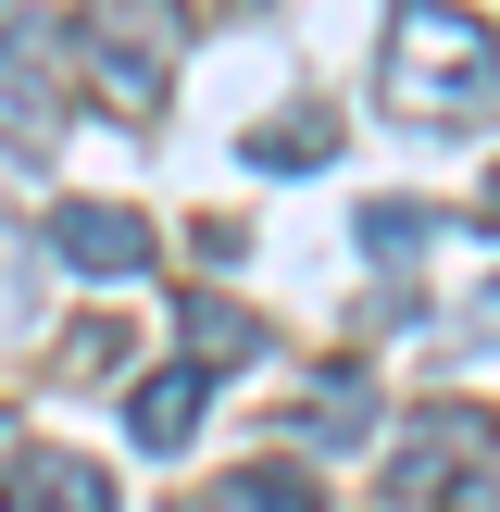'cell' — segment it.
Here are the masks:
<instances>
[{
	"label": "cell",
	"mask_w": 500,
	"mask_h": 512,
	"mask_svg": "<svg viewBox=\"0 0 500 512\" xmlns=\"http://www.w3.org/2000/svg\"><path fill=\"white\" fill-rule=\"evenodd\" d=\"M175 50H188V13L175 0H88V88L113 113H163Z\"/></svg>",
	"instance_id": "2"
},
{
	"label": "cell",
	"mask_w": 500,
	"mask_h": 512,
	"mask_svg": "<svg viewBox=\"0 0 500 512\" xmlns=\"http://www.w3.org/2000/svg\"><path fill=\"white\" fill-rule=\"evenodd\" d=\"M425 238H438L425 200H363V213H350V250H363V263H413Z\"/></svg>",
	"instance_id": "9"
},
{
	"label": "cell",
	"mask_w": 500,
	"mask_h": 512,
	"mask_svg": "<svg viewBox=\"0 0 500 512\" xmlns=\"http://www.w3.org/2000/svg\"><path fill=\"white\" fill-rule=\"evenodd\" d=\"M388 100L413 125H475V113H500V38H488V13H463V0H400L388 13Z\"/></svg>",
	"instance_id": "1"
},
{
	"label": "cell",
	"mask_w": 500,
	"mask_h": 512,
	"mask_svg": "<svg viewBox=\"0 0 500 512\" xmlns=\"http://www.w3.org/2000/svg\"><path fill=\"white\" fill-rule=\"evenodd\" d=\"M50 250H63L75 275H150V213H125V200H63V213H50Z\"/></svg>",
	"instance_id": "4"
},
{
	"label": "cell",
	"mask_w": 500,
	"mask_h": 512,
	"mask_svg": "<svg viewBox=\"0 0 500 512\" xmlns=\"http://www.w3.org/2000/svg\"><path fill=\"white\" fill-rule=\"evenodd\" d=\"M225 512H325V488L300 463H250V475H225Z\"/></svg>",
	"instance_id": "11"
},
{
	"label": "cell",
	"mask_w": 500,
	"mask_h": 512,
	"mask_svg": "<svg viewBox=\"0 0 500 512\" xmlns=\"http://www.w3.org/2000/svg\"><path fill=\"white\" fill-rule=\"evenodd\" d=\"M63 75H75V38L50 13L0 25V138H63Z\"/></svg>",
	"instance_id": "3"
},
{
	"label": "cell",
	"mask_w": 500,
	"mask_h": 512,
	"mask_svg": "<svg viewBox=\"0 0 500 512\" xmlns=\"http://www.w3.org/2000/svg\"><path fill=\"white\" fill-rule=\"evenodd\" d=\"M25 512H113L100 463H25Z\"/></svg>",
	"instance_id": "10"
},
{
	"label": "cell",
	"mask_w": 500,
	"mask_h": 512,
	"mask_svg": "<svg viewBox=\"0 0 500 512\" xmlns=\"http://www.w3.org/2000/svg\"><path fill=\"white\" fill-rule=\"evenodd\" d=\"M438 512H500V475H463V488H438Z\"/></svg>",
	"instance_id": "12"
},
{
	"label": "cell",
	"mask_w": 500,
	"mask_h": 512,
	"mask_svg": "<svg viewBox=\"0 0 500 512\" xmlns=\"http://www.w3.org/2000/svg\"><path fill=\"white\" fill-rule=\"evenodd\" d=\"M288 425H300V438H313V450H350V438H375V375H350V363H325L313 388L288 400Z\"/></svg>",
	"instance_id": "6"
},
{
	"label": "cell",
	"mask_w": 500,
	"mask_h": 512,
	"mask_svg": "<svg viewBox=\"0 0 500 512\" xmlns=\"http://www.w3.org/2000/svg\"><path fill=\"white\" fill-rule=\"evenodd\" d=\"M325 150H338V113H313V100H300V113L250 125V138H238V163H250V175H313Z\"/></svg>",
	"instance_id": "8"
},
{
	"label": "cell",
	"mask_w": 500,
	"mask_h": 512,
	"mask_svg": "<svg viewBox=\"0 0 500 512\" xmlns=\"http://www.w3.org/2000/svg\"><path fill=\"white\" fill-rule=\"evenodd\" d=\"M488 213H500V175H488Z\"/></svg>",
	"instance_id": "13"
},
{
	"label": "cell",
	"mask_w": 500,
	"mask_h": 512,
	"mask_svg": "<svg viewBox=\"0 0 500 512\" xmlns=\"http://www.w3.org/2000/svg\"><path fill=\"white\" fill-rule=\"evenodd\" d=\"M175 338H188L200 375H225V363H250V350H263V325H250L225 288H175Z\"/></svg>",
	"instance_id": "7"
},
{
	"label": "cell",
	"mask_w": 500,
	"mask_h": 512,
	"mask_svg": "<svg viewBox=\"0 0 500 512\" xmlns=\"http://www.w3.org/2000/svg\"><path fill=\"white\" fill-rule=\"evenodd\" d=\"M200 413H213V375H200V363H163V375L125 388V438H138V450H188Z\"/></svg>",
	"instance_id": "5"
}]
</instances>
